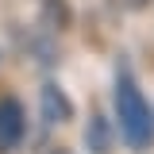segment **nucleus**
<instances>
[{
  "label": "nucleus",
  "instance_id": "nucleus-5",
  "mask_svg": "<svg viewBox=\"0 0 154 154\" xmlns=\"http://www.w3.org/2000/svg\"><path fill=\"white\" fill-rule=\"evenodd\" d=\"M38 23H42V31H50V35H66V31L73 27V8H69V0H42V4H38Z\"/></svg>",
  "mask_w": 154,
  "mask_h": 154
},
{
  "label": "nucleus",
  "instance_id": "nucleus-3",
  "mask_svg": "<svg viewBox=\"0 0 154 154\" xmlns=\"http://www.w3.org/2000/svg\"><path fill=\"white\" fill-rule=\"evenodd\" d=\"M38 112H42V119H46V123L62 127V123H69V119H73L77 108H73V96L66 93L54 77H46V81L38 85Z\"/></svg>",
  "mask_w": 154,
  "mask_h": 154
},
{
  "label": "nucleus",
  "instance_id": "nucleus-4",
  "mask_svg": "<svg viewBox=\"0 0 154 154\" xmlns=\"http://www.w3.org/2000/svg\"><path fill=\"white\" fill-rule=\"evenodd\" d=\"M85 146H89V154H112L116 150V131H112V123H108L104 112L89 116V123H85Z\"/></svg>",
  "mask_w": 154,
  "mask_h": 154
},
{
  "label": "nucleus",
  "instance_id": "nucleus-7",
  "mask_svg": "<svg viewBox=\"0 0 154 154\" xmlns=\"http://www.w3.org/2000/svg\"><path fill=\"white\" fill-rule=\"evenodd\" d=\"M50 154H73V150H66V146H54V150H50Z\"/></svg>",
  "mask_w": 154,
  "mask_h": 154
},
{
  "label": "nucleus",
  "instance_id": "nucleus-1",
  "mask_svg": "<svg viewBox=\"0 0 154 154\" xmlns=\"http://www.w3.org/2000/svg\"><path fill=\"white\" fill-rule=\"evenodd\" d=\"M112 108H116V127H119L123 146L131 154L154 150V104L146 100V93H143V85H139V77H135L127 58L116 62Z\"/></svg>",
  "mask_w": 154,
  "mask_h": 154
},
{
  "label": "nucleus",
  "instance_id": "nucleus-6",
  "mask_svg": "<svg viewBox=\"0 0 154 154\" xmlns=\"http://www.w3.org/2000/svg\"><path fill=\"white\" fill-rule=\"evenodd\" d=\"M127 8H135V12H143V8H150V0H123Z\"/></svg>",
  "mask_w": 154,
  "mask_h": 154
},
{
  "label": "nucleus",
  "instance_id": "nucleus-2",
  "mask_svg": "<svg viewBox=\"0 0 154 154\" xmlns=\"http://www.w3.org/2000/svg\"><path fill=\"white\" fill-rule=\"evenodd\" d=\"M27 139V108L16 93L0 96V154H16Z\"/></svg>",
  "mask_w": 154,
  "mask_h": 154
}]
</instances>
